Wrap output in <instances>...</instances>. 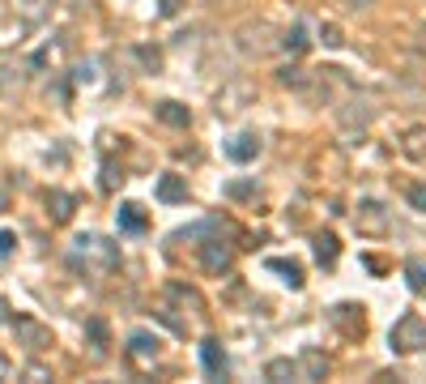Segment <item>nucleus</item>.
Instances as JSON below:
<instances>
[{"instance_id": "1", "label": "nucleus", "mask_w": 426, "mask_h": 384, "mask_svg": "<svg viewBox=\"0 0 426 384\" xmlns=\"http://www.w3.org/2000/svg\"><path fill=\"white\" fill-rule=\"evenodd\" d=\"M388 346H393L397 355H418V351H426V316L405 312V316L388 329Z\"/></svg>"}, {"instance_id": "2", "label": "nucleus", "mask_w": 426, "mask_h": 384, "mask_svg": "<svg viewBox=\"0 0 426 384\" xmlns=\"http://www.w3.org/2000/svg\"><path fill=\"white\" fill-rule=\"evenodd\" d=\"M376 115H380V107H376L371 94H363V90H354V85L341 94V107H337V120H341V124H350V128H354V124L367 128Z\"/></svg>"}, {"instance_id": "3", "label": "nucleus", "mask_w": 426, "mask_h": 384, "mask_svg": "<svg viewBox=\"0 0 426 384\" xmlns=\"http://www.w3.org/2000/svg\"><path fill=\"white\" fill-rule=\"evenodd\" d=\"M9 325H13V333H17V346H21L26 355H43V351H51V346H55L51 329H47L43 321H34V316H13Z\"/></svg>"}, {"instance_id": "4", "label": "nucleus", "mask_w": 426, "mask_h": 384, "mask_svg": "<svg viewBox=\"0 0 426 384\" xmlns=\"http://www.w3.org/2000/svg\"><path fill=\"white\" fill-rule=\"evenodd\" d=\"M256 103V81H247V77H235V81H226L222 90H218V115H239V111H247Z\"/></svg>"}, {"instance_id": "5", "label": "nucleus", "mask_w": 426, "mask_h": 384, "mask_svg": "<svg viewBox=\"0 0 426 384\" xmlns=\"http://www.w3.org/2000/svg\"><path fill=\"white\" fill-rule=\"evenodd\" d=\"M354 227H358V235L380 239V235L393 231V218H388V209H384L380 201H363V205L354 209Z\"/></svg>"}, {"instance_id": "6", "label": "nucleus", "mask_w": 426, "mask_h": 384, "mask_svg": "<svg viewBox=\"0 0 426 384\" xmlns=\"http://www.w3.org/2000/svg\"><path fill=\"white\" fill-rule=\"evenodd\" d=\"M77 256H81V261H94L102 274L119 265V248H115L111 239H102V235H81V239H77Z\"/></svg>"}, {"instance_id": "7", "label": "nucleus", "mask_w": 426, "mask_h": 384, "mask_svg": "<svg viewBox=\"0 0 426 384\" xmlns=\"http://www.w3.org/2000/svg\"><path fill=\"white\" fill-rule=\"evenodd\" d=\"M235 43H239V51H243V56H269V51L277 47L273 30H269L265 21H247V26H239Z\"/></svg>"}, {"instance_id": "8", "label": "nucleus", "mask_w": 426, "mask_h": 384, "mask_svg": "<svg viewBox=\"0 0 426 384\" xmlns=\"http://www.w3.org/2000/svg\"><path fill=\"white\" fill-rule=\"evenodd\" d=\"M329 321L346 333V338H363L367 333V316H363V303H337L329 312Z\"/></svg>"}, {"instance_id": "9", "label": "nucleus", "mask_w": 426, "mask_h": 384, "mask_svg": "<svg viewBox=\"0 0 426 384\" xmlns=\"http://www.w3.org/2000/svg\"><path fill=\"white\" fill-rule=\"evenodd\" d=\"M260 150H265L260 133H239V137H230V141H226V158H230V162H256V158H260Z\"/></svg>"}, {"instance_id": "10", "label": "nucleus", "mask_w": 426, "mask_h": 384, "mask_svg": "<svg viewBox=\"0 0 426 384\" xmlns=\"http://www.w3.org/2000/svg\"><path fill=\"white\" fill-rule=\"evenodd\" d=\"M201 265H205V274H209V278H222V274L230 269V248H226L222 239L201 244Z\"/></svg>"}, {"instance_id": "11", "label": "nucleus", "mask_w": 426, "mask_h": 384, "mask_svg": "<svg viewBox=\"0 0 426 384\" xmlns=\"http://www.w3.org/2000/svg\"><path fill=\"white\" fill-rule=\"evenodd\" d=\"M158 201H166V205H179V201H188V180L183 175H175V171H166L162 180H158Z\"/></svg>"}, {"instance_id": "12", "label": "nucleus", "mask_w": 426, "mask_h": 384, "mask_svg": "<svg viewBox=\"0 0 426 384\" xmlns=\"http://www.w3.org/2000/svg\"><path fill=\"white\" fill-rule=\"evenodd\" d=\"M265 269L282 274V282H286L290 291H303V282H307V278H303V265H299V261H286V256H269Z\"/></svg>"}, {"instance_id": "13", "label": "nucleus", "mask_w": 426, "mask_h": 384, "mask_svg": "<svg viewBox=\"0 0 426 384\" xmlns=\"http://www.w3.org/2000/svg\"><path fill=\"white\" fill-rule=\"evenodd\" d=\"M201 363H205L209 376H226V351H222L218 338H205V342H201Z\"/></svg>"}, {"instance_id": "14", "label": "nucleus", "mask_w": 426, "mask_h": 384, "mask_svg": "<svg viewBox=\"0 0 426 384\" xmlns=\"http://www.w3.org/2000/svg\"><path fill=\"white\" fill-rule=\"evenodd\" d=\"M294 363H299V380H324L329 376V359L320 351H303Z\"/></svg>"}, {"instance_id": "15", "label": "nucleus", "mask_w": 426, "mask_h": 384, "mask_svg": "<svg viewBox=\"0 0 426 384\" xmlns=\"http://www.w3.org/2000/svg\"><path fill=\"white\" fill-rule=\"evenodd\" d=\"M158 346H162V342H158L154 333H132V338H128V355H132L137 363H154V359H158Z\"/></svg>"}, {"instance_id": "16", "label": "nucleus", "mask_w": 426, "mask_h": 384, "mask_svg": "<svg viewBox=\"0 0 426 384\" xmlns=\"http://www.w3.org/2000/svg\"><path fill=\"white\" fill-rule=\"evenodd\" d=\"M145 227H149L145 209H141L137 201H124V205H119V231H128V235H141Z\"/></svg>"}, {"instance_id": "17", "label": "nucleus", "mask_w": 426, "mask_h": 384, "mask_svg": "<svg viewBox=\"0 0 426 384\" xmlns=\"http://www.w3.org/2000/svg\"><path fill=\"white\" fill-rule=\"evenodd\" d=\"M401 154H405L410 162H426V124L410 128V133L401 137Z\"/></svg>"}, {"instance_id": "18", "label": "nucleus", "mask_w": 426, "mask_h": 384, "mask_svg": "<svg viewBox=\"0 0 426 384\" xmlns=\"http://www.w3.org/2000/svg\"><path fill=\"white\" fill-rule=\"evenodd\" d=\"M154 111H158V120L171 124V128H188V124H192V111H188L183 103H171V98H166V103H158Z\"/></svg>"}, {"instance_id": "19", "label": "nucleus", "mask_w": 426, "mask_h": 384, "mask_svg": "<svg viewBox=\"0 0 426 384\" xmlns=\"http://www.w3.org/2000/svg\"><path fill=\"white\" fill-rule=\"evenodd\" d=\"M47 209H51V218H55V222H68V218H73V209H77V197L55 188V192H47Z\"/></svg>"}, {"instance_id": "20", "label": "nucleus", "mask_w": 426, "mask_h": 384, "mask_svg": "<svg viewBox=\"0 0 426 384\" xmlns=\"http://www.w3.org/2000/svg\"><path fill=\"white\" fill-rule=\"evenodd\" d=\"M337 252H341L337 235H333V231H320V235H316V261H320V265H333Z\"/></svg>"}, {"instance_id": "21", "label": "nucleus", "mask_w": 426, "mask_h": 384, "mask_svg": "<svg viewBox=\"0 0 426 384\" xmlns=\"http://www.w3.org/2000/svg\"><path fill=\"white\" fill-rule=\"evenodd\" d=\"M265 380H299V363L294 359H269L265 363Z\"/></svg>"}, {"instance_id": "22", "label": "nucleus", "mask_w": 426, "mask_h": 384, "mask_svg": "<svg viewBox=\"0 0 426 384\" xmlns=\"http://www.w3.org/2000/svg\"><path fill=\"white\" fill-rule=\"evenodd\" d=\"M26 68H30V64H4V68H0V94L21 90V85H26Z\"/></svg>"}, {"instance_id": "23", "label": "nucleus", "mask_w": 426, "mask_h": 384, "mask_svg": "<svg viewBox=\"0 0 426 384\" xmlns=\"http://www.w3.org/2000/svg\"><path fill=\"white\" fill-rule=\"evenodd\" d=\"M405 282H410V291L426 295V261L422 256H410V261H405Z\"/></svg>"}, {"instance_id": "24", "label": "nucleus", "mask_w": 426, "mask_h": 384, "mask_svg": "<svg viewBox=\"0 0 426 384\" xmlns=\"http://www.w3.org/2000/svg\"><path fill=\"white\" fill-rule=\"evenodd\" d=\"M13 13H21V21H26V26H34V21H43L47 0H13Z\"/></svg>"}, {"instance_id": "25", "label": "nucleus", "mask_w": 426, "mask_h": 384, "mask_svg": "<svg viewBox=\"0 0 426 384\" xmlns=\"http://www.w3.org/2000/svg\"><path fill=\"white\" fill-rule=\"evenodd\" d=\"M282 43H286L290 51H307V43H311V38H307V21H294V26H290V34H286Z\"/></svg>"}, {"instance_id": "26", "label": "nucleus", "mask_w": 426, "mask_h": 384, "mask_svg": "<svg viewBox=\"0 0 426 384\" xmlns=\"http://www.w3.org/2000/svg\"><path fill=\"white\" fill-rule=\"evenodd\" d=\"M277 81H282V85H294V90H307V85H311V77H307L303 68H294V64H286V68L277 73Z\"/></svg>"}, {"instance_id": "27", "label": "nucleus", "mask_w": 426, "mask_h": 384, "mask_svg": "<svg viewBox=\"0 0 426 384\" xmlns=\"http://www.w3.org/2000/svg\"><path fill=\"white\" fill-rule=\"evenodd\" d=\"M166 291H171L175 299H183V303H188L192 312H205V303H201V295H196V291H188V286H179V282H171Z\"/></svg>"}, {"instance_id": "28", "label": "nucleus", "mask_w": 426, "mask_h": 384, "mask_svg": "<svg viewBox=\"0 0 426 384\" xmlns=\"http://www.w3.org/2000/svg\"><path fill=\"white\" fill-rule=\"evenodd\" d=\"M137 60H141L149 73H158V68H162V51H158V47H145V43H141V47H137Z\"/></svg>"}, {"instance_id": "29", "label": "nucleus", "mask_w": 426, "mask_h": 384, "mask_svg": "<svg viewBox=\"0 0 426 384\" xmlns=\"http://www.w3.org/2000/svg\"><path fill=\"white\" fill-rule=\"evenodd\" d=\"M90 342H94V355H107V325L102 321H90Z\"/></svg>"}, {"instance_id": "30", "label": "nucleus", "mask_w": 426, "mask_h": 384, "mask_svg": "<svg viewBox=\"0 0 426 384\" xmlns=\"http://www.w3.org/2000/svg\"><path fill=\"white\" fill-rule=\"evenodd\" d=\"M405 201H410L418 214H426V184H410V188H405Z\"/></svg>"}, {"instance_id": "31", "label": "nucleus", "mask_w": 426, "mask_h": 384, "mask_svg": "<svg viewBox=\"0 0 426 384\" xmlns=\"http://www.w3.org/2000/svg\"><path fill=\"white\" fill-rule=\"evenodd\" d=\"M320 38H324V47H341V43H346V38H341V26H333V21L320 26Z\"/></svg>"}, {"instance_id": "32", "label": "nucleus", "mask_w": 426, "mask_h": 384, "mask_svg": "<svg viewBox=\"0 0 426 384\" xmlns=\"http://www.w3.org/2000/svg\"><path fill=\"white\" fill-rule=\"evenodd\" d=\"M158 9H162V17H175V13H179V0H158Z\"/></svg>"}, {"instance_id": "33", "label": "nucleus", "mask_w": 426, "mask_h": 384, "mask_svg": "<svg viewBox=\"0 0 426 384\" xmlns=\"http://www.w3.org/2000/svg\"><path fill=\"white\" fill-rule=\"evenodd\" d=\"M13 244H17V239H13V235H9V231H0V256H4V252H9V248H13Z\"/></svg>"}, {"instance_id": "34", "label": "nucleus", "mask_w": 426, "mask_h": 384, "mask_svg": "<svg viewBox=\"0 0 426 384\" xmlns=\"http://www.w3.org/2000/svg\"><path fill=\"white\" fill-rule=\"evenodd\" d=\"M9 312H13V308H9V299H4V295H0V325H9V321H13V316H9Z\"/></svg>"}, {"instance_id": "35", "label": "nucleus", "mask_w": 426, "mask_h": 384, "mask_svg": "<svg viewBox=\"0 0 426 384\" xmlns=\"http://www.w3.org/2000/svg\"><path fill=\"white\" fill-rule=\"evenodd\" d=\"M9 376H13V363H9V359L0 355V380H9Z\"/></svg>"}, {"instance_id": "36", "label": "nucleus", "mask_w": 426, "mask_h": 384, "mask_svg": "<svg viewBox=\"0 0 426 384\" xmlns=\"http://www.w3.org/2000/svg\"><path fill=\"white\" fill-rule=\"evenodd\" d=\"M346 9H367V4H376V0H341Z\"/></svg>"}, {"instance_id": "37", "label": "nucleus", "mask_w": 426, "mask_h": 384, "mask_svg": "<svg viewBox=\"0 0 426 384\" xmlns=\"http://www.w3.org/2000/svg\"><path fill=\"white\" fill-rule=\"evenodd\" d=\"M9 209V188H0V214Z\"/></svg>"}, {"instance_id": "38", "label": "nucleus", "mask_w": 426, "mask_h": 384, "mask_svg": "<svg viewBox=\"0 0 426 384\" xmlns=\"http://www.w3.org/2000/svg\"><path fill=\"white\" fill-rule=\"evenodd\" d=\"M422 43H426V30H422Z\"/></svg>"}]
</instances>
